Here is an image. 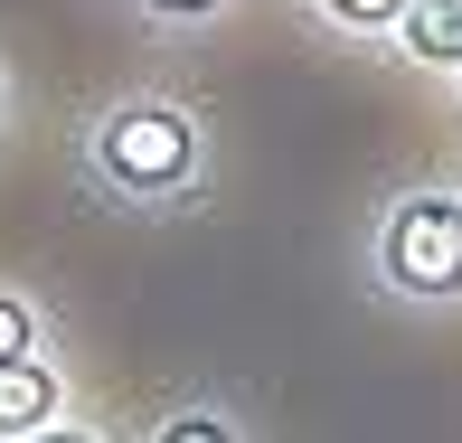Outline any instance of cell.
Returning a JSON list of instances; mask_svg holds the SVG:
<instances>
[{
  "label": "cell",
  "mask_w": 462,
  "mask_h": 443,
  "mask_svg": "<svg viewBox=\"0 0 462 443\" xmlns=\"http://www.w3.org/2000/svg\"><path fill=\"white\" fill-rule=\"evenodd\" d=\"M104 171H114L123 189H180L189 180V123L180 114H161V104H133V114H114L104 123Z\"/></svg>",
  "instance_id": "obj_1"
},
{
  "label": "cell",
  "mask_w": 462,
  "mask_h": 443,
  "mask_svg": "<svg viewBox=\"0 0 462 443\" xmlns=\"http://www.w3.org/2000/svg\"><path fill=\"white\" fill-rule=\"evenodd\" d=\"M387 264L415 292H453L462 283V208L453 198H406L396 226H387Z\"/></svg>",
  "instance_id": "obj_2"
},
{
  "label": "cell",
  "mask_w": 462,
  "mask_h": 443,
  "mask_svg": "<svg viewBox=\"0 0 462 443\" xmlns=\"http://www.w3.org/2000/svg\"><path fill=\"white\" fill-rule=\"evenodd\" d=\"M48 406H57V377L29 358H0V434H38Z\"/></svg>",
  "instance_id": "obj_3"
},
{
  "label": "cell",
  "mask_w": 462,
  "mask_h": 443,
  "mask_svg": "<svg viewBox=\"0 0 462 443\" xmlns=\"http://www.w3.org/2000/svg\"><path fill=\"white\" fill-rule=\"evenodd\" d=\"M406 38H415V57L453 67L462 57V0H406Z\"/></svg>",
  "instance_id": "obj_4"
},
{
  "label": "cell",
  "mask_w": 462,
  "mask_h": 443,
  "mask_svg": "<svg viewBox=\"0 0 462 443\" xmlns=\"http://www.w3.org/2000/svg\"><path fill=\"white\" fill-rule=\"evenodd\" d=\"M0 358H29V311L0 302Z\"/></svg>",
  "instance_id": "obj_5"
},
{
  "label": "cell",
  "mask_w": 462,
  "mask_h": 443,
  "mask_svg": "<svg viewBox=\"0 0 462 443\" xmlns=\"http://www.w3.org/2000/svg\"><path fill=\"white\" fill-rule=\"evenodd\" d=\"M340 19H359V29H377V19H406V0H330Z\"/></svg>",
  "instance_id": "obj_6"
},
{
  "label": "cell",
  "mask_w": 462,
  "mask_h": 443,
  "mask_svg": "<svg viewBox=\"0 0 462 443\" xmlns=\"http://www.w3.org/2000/svg\"><path fill=\"white\" fill-rule=\"evenodd\" d=\"M161 443H226V425H208V415H189V425H171Z\"/></svg>",
  "instance_id": "obj_7"
},
{
  "label": "cell",
  "mask_w": 462,
  "mask_h": 443,
  "mask_svg": "<svg viewBox=\"0 0 462 443\" xmlns=\"http://www.w3.org/2000/svg\"><path fill=\"white\" fill-rule=\"evenodd\" d=\"M152 10H208V0H152Z\"/></svg>",
  "instance_id": "obj_8"
},
{
  "label": "cell",
  "mask_w": 462,
  "mask_h": 443,
  "mask_svg": "<svg viewBox=\"0 0 462 443\" xmlns=\"http://www.w3.org/2000/svg\"><path fill=\"white\" fill-rule=\"evenodd\" d=\"M38 443H86V434H38Z\"/></svg>",
  "instance_id": "obj_9"
}]
</instances>
